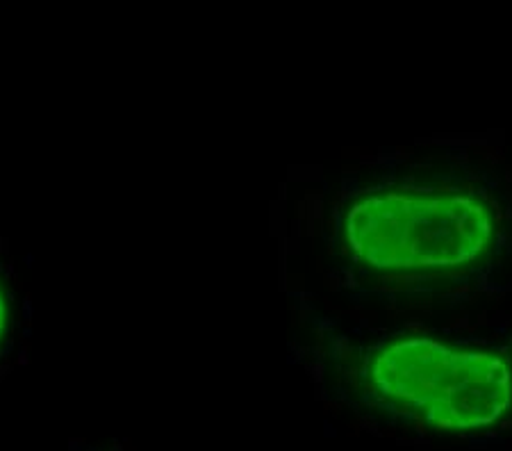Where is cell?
I'll use <instances>...</instances> for the list:
<instances>
[{"label": "cell", "instance_id": "6da1fadb", "mask_svg": "<svg viewBox=\"0 0 512 451\" xmlns=\"http://www.w3.org/2000/svg\"><path fill=\"white\" fill-rule=\"evenodd\" d=\"M494 217L472 192L381 190L360 196L342 219L351 256L374 272H451L490 249Z\"/></svg>", "mask_w": 512, "mask_h": 451}, {"label": "cell", "instance_id": "7a4b0ae2", "mask_svg": "<svg viewBox=\"0 0 512 451\" xmlns=\"http://www.w3.org/2000/svg\"><path fill=\"white\" fill-rule=\"evenodd\" d=\"M367 381L378 397L444 431L487 429L512 404L506 358L428 335H403L378 347Z\"/></svg>", "mask_w": 512, "mask_h": 451}, {"label": "cell", "instance_id": "3957f363", "mask_svg": "<svg viewBox=\"0 0 512 451\" xmlns=\"http://www.w3.org/2000/svg\"><path fill=\"white\" fill-rule=\"evenodd\" d=\"M7 324H10V303H7L5 290L0 287V342H3L7 333Z\"/></svg>", "mask_w": 512, "mask_h": 451}]
</instances>
